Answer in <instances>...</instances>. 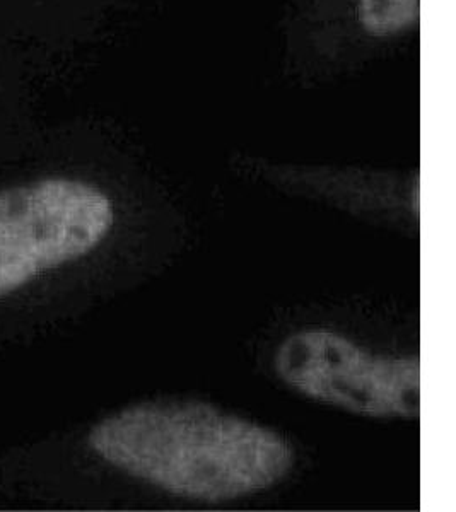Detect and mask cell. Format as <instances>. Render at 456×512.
<instances>
[{"mask_svg": "<svg viewBox=\"0 0 456 512\" xmlns=\"http://www.w3.org/2000/svg\"><path fill=\"white\" fill-rule=\"evenodd\" d=\"M101 460L142 482L202 502L267 490L293 468V449L264 425L192 402L144 403L89 432Z\"/></svg>", "mask_w": 456, "mask_h": 512, "instance_id": "1", "label": "cell"}, {"mask_svg": "<svg viewBox=\"0 0 456 512\" xmlns=\"http://www.w3.org/2000/svg\"><path fill=\"white\" fill-rule=\"evenodd\" d=\"M113 222L112 200L84 181L47 178L0 192V297L88 255Z\"/></svg>", "mask_w": 456, "mask_h": 512, "instance_id": "2", "label": "cell"}, {"mask_svg": "<svg viewBox=\"0 0 456 512\" xmlns=\"http://www.w3.org/2000/svg\"><path fill=\"white\" fill-rule=\"evenodd\" d=\"M279 378L316 402L366 417L417 419L419 361L383 357L328 330H304L275 354Z\"/></svg>", "mask_w": 456, "mask_h": 512, "instance_id": "3", "label": "cell"}, {"mask_svg": "<svg viewBox=\"0 0 456 512\" xmlns=\"http://www.w3.org/2000/svg\"><path fill=\"white\" fill-rule=\"evenodd\" d=\"M359 23L375 36H390L419 21L421 0H359Z\"/></svg>", "mask_w": 456, "mask_h": 512, "instance_id": "4", "label": "cell"}]
</instances>
